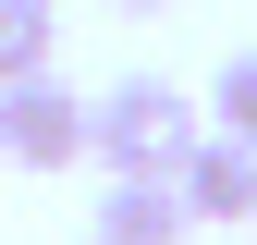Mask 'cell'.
Listing matches in <instances>:
<instances>
[{"label": "cell", "instance_id": "obj_7", "mask_svg": "<svg viewBox=\"0 0 257 245\" xmlns=\"http://www.w3.org/2000/svg\"><path fill=\"white\" fill-rule=\"evenodd\" d=\"M110 13H172V0H110Z\"/></svg>", "mask_w": 257, "mask_h": 245}, {"label": "cell", "instance_id": "obj_3", "mask_svg": "<svg viewBox=\"0 0 257 245\" xmlns=\"http://www.w3.org/2000/svg\"><path fill=\"white\" fill-rule=\"evenodd\" d=\"M184 233H196V208H184L172 172H110V196H98V245H184Z\"/></svg>", "mask_w": 257, "mask_h": 245}, {"label": "cell", "instance_id": "obj_5", "mask_svg": "<svg viewBox=\"0 0 257 245\" xmlns=\"http://www.w3.org/2000/svg\"><path fill=\"white\" fill-rule=\"evenodd\" d=\"M49 49H61V13H49V0H0V86L49 74Z\"/></svg>", "mask_w": 257, "mask_h": 245}, {"label": "cell", "instance_id": "obj_2", "mask_svg": "<svg viewBox=\"0 0 257 245\" xmlns=\"http://www.w3.org/2000/svg\"><path fill=\"white\" fill-rule=\"evenodd\" d=\"M86 135H98V98H74L61 74L0 86V160H13V172H74Z\"/></svg>", "mask_w": 257, "mask_h": 245}, {"label": "cell", "instance_id": "obj_1", "mask_svg": "<svg viewBox=\"0 0 257 245\" xmlns=\"http://www.w3.org/2000/svg\"><path fill=\"white\" fill-rule=\"evenodd\" d=\"M196 135H208V110L184 98L172 74H122V86H98V135H86V160H98V172H184Z\"/></svg>", "mask_w": 257, "mask_h": 245}, {"label": "cell", "instance_id": "obj_6", "mask_svg": "<svg viewBox=\"0 0 257 245\" xmlns=\"http://www.w3.org/2000/svg\"><path fill=\"white\" fill-rule=\"evenodd\" d=\"M208 135H245V147H257V49L220 61V86H208Z\"/></svg>", "mask_w": 257, "mask_h": 245}, {"label": "cell", "instance_id": "obj_4", "mask_svg": "<svg viewBox=\"0 0 257 245\" xmlns=\"http://www.w3.org/2000/svg\"><path fill=\"white\" fill-rule=\"evenodd\" d=\"M172 184H184L196 221H257V147H245V135H196Z\"/></svg>", "mask_w": 257, "mask_h": 245}]
</instances>
